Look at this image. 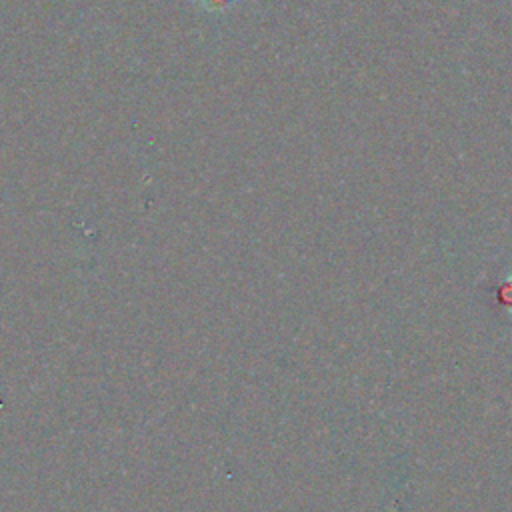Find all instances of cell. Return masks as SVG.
Wrapping results in <instances>:
<instances>
[{"instance_id":"cell-1","label":"cell","mask_w":512,"mask_h":512,"mask_svg":"<svg viewBox=\"0 0 512 512\" xmlns=\"http://www.w3.org/2000/svg\"><path fill=\"white\" fill-rule=\"evenodd\" d=\"M240 0H194V4L208 14H224L232 10Z\"/></svg>"}]
</instances>
